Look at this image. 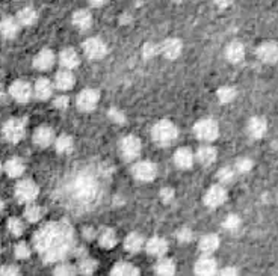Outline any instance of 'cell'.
I'll list each match as a JSON object with an SVG mask.
<instances>
[{"label": "cell", "mask_w": 278, "mask_h": 276, "mask_svg": "<svg viewBox=\"0 0 278 276\" xmlns=\"http://www.w3.org/2000/svg\"><path fill=\"white\" fill-rule=\"evenodd\" d=\"M73 228L67 222H49L34 235V246L46 263L62 261L73 249Z\"/></svg>", "instance_id": "obj_1"}, {"label": "cell", "mask_w": 278, "mask_h": 276, "mask_svg": "<svg viewBox=\"0 0 278 276\" xmlns=\"http://www.w3.org/2000/svg\"><path fill=\"white\" fill-rule=\"evenodd\" d=\"M177 134H178V130L177 127L168 121V119H164V121H159L153 130H151V137L153 141L161 145V147H167V145H171L175 139H177Z\"/></svg>", "instance_id": "obj_2"}, {"label": "cell", "mask_w": 278, "mask_h": 276, "mask_svg": "<svg viewBox=\"0 0 278 276\" xmlns=\"http://www.w3.org/2000/svg\"><path fill=\"white\" fill-rule=\"evenodd\" d=\"M3 137L11 144H18L26 136V121L23 118H11L3 125Z\"/></svg>", "instance_id": "obj_3"}, {"label": "cell", "mask_w": 278, "mask_h": 276, "mask_svg": "<svg viewBox=\"0 0 278 276\" xmlns=\"http://www.w3.org/2000/svg\"><path fill=\"white\" fill-rule=\"evenodd\" d=\"M194 133L203 142H213L220 136V127L213 119H201L194 125Z\"/></svg>", "instance_id": "obj_4"}, {"label": "cell", "mask_w": 278, "mask_h": 276, "mask_svg": "<svg viewBox=\"0 0 278 276\" xmlns=\"http://www.w3.org/2000/svg\"><path fill=\"white\" fill-rule=\"evenodd\" d=\"M40 193V189L37 186L35 181L32 180H21L18 181V184L15 186V196L20 202H32L37 199Z\"/></svg>", "instance_id": "obj_5"}, {"label": "cell", "mask_w": 278, "mask_h": 276, "mask_svg": "<svg viewBox=\"0 0 278 276\" xmlns=\"http://www.w3.org/2000/svg\"><path fill=\"white\" fill-rule=\"evenodd\" d=\"M119 153H121L122 159L135 160L141 153V141L133 134L124 136L119 141Z\"/></svg>", "instance_id": "obj_6"}, {"label": "cell", "mask_w": 278, "mask_h": 276, "mask_svg": "<svg viewBox=\"0 0 278 276\" xmlns=\"http://www.w3.org/2000/svg\"><path fill=\"white\" fill-rule=\"evenodd\" d=\"M99 100H100V94L96 89L86 88L77 95V108L82 112L94 111L99 105Z\"/></svg>", "instance_id": "obj_7"}, {"label": "cell", "mask_w": 278, "mask_h": 276, "mask_svg": "<svg viewBox=\"0 0 278 276\" xmlns=\"http://www.w3.org/2000/svg\"><path fill=\"white\" fill-rule=\"evenodd\" d=\"M132 174L139 181H151L158 175V166L151 162H138L132 167Z\"/></svg>", "instance_id": "obj_8"}, {"label": "cell", "mask_w": 278, "mask_h": 276, "mask_svg": "<svg viewBox=\"0 0 278 276\" xmlns=\"http://www.w3.org/2000/svg\"><path fill=\"white\" fill-rule=\"evenodd\" d=\"M32 88L27 82L24 80H15L11 86H9V94L14 100H17L18 103H27L32 97Z\"/></svg>", "instance_id": "obj_9"}, {"label": "cell", "mask_w": 278, "mask_h": 276, "mask_svg": "<svg viewBox=\"0 0 278 276\" xmlns=\"http://www.w3.org/2000/svg\"><path fill=\"white\" fill-rule=\"evenodd\" d=\"M225 201H227V190L220 184L212 186L204 195V204L210 209H217L223 205Z\"/></svg>", "instance_id": "obj_10"}, {"label": "cell", "mask_w": 278, "mask_h": 276, "mask_svg": "<svg viewBox=\"0 0 278 276\" xmlns=\"http://www.w3.org/2000/svg\"><path fill=\"white\" fill-rule=\"evenodd\" d=\"M32 139H34V144L40 148H47L50 147L53 142H55V131L47 127V125H40L35 128L34 134H32Z\"/></svg>", "instance_id": "obj_11"}, {"label": "cell", "mask_w": 278, "mask_h": 276, "mask_svg": "<svg viewBox=\"0 0 278 276\" xmlns=\"http://www.w3.org/2000/svg\"><path fill=\"white\" fill-rule=\"evenodd\" d=\"M83 52L89 59H102L108 53L105 43L99 38H88L83 43Z\"/></svg>", "instance_id": "obj_12"}, {"label": "cell", "mask_w": 278, "mask_h": 276, "mask_svg": "<svg viewBox=\"0 0 278 276\" xmlns=\"http://www.w3.org/2000/svg\"><path fill=\"white\" fill-rule=\"evenodd\" d=\"M257 57L265 63H275L278 60V46L277 43L266 41L259 46L257 49Z\"/></svg>", "instance_id": "obj_13"}, {"label": "cell", "mask_w": 278, "mask_h": 276, "mask_svg": "<svg viewBox=\"0 0 278 276\" xmlns=\"http://www.w3.org/2000/svg\"><path fill=\"white\" fill-rule=\"evenodd\" d=\"M268 130V122L265 118L262 116H253L250 121H248V125H246V131L248 134L253 137V139H260L265 136Z\"/></svg>", "instance_id": "obj_14"}, {"label": "cell", "mask_w": 278, "mask_h": 276, "mask_svg": "<svg viewBox=\"0 0 278 276\" xmlns=\"http://www.w3.org/2000/svg\"><path fill=\"white\" fill-rule=\"evenodd\" d=\"M55 65V53L50 49H43L34 57V66L40 71H47Z\"/></svg>", "instance_id": "obj_15"}, {"label": "cell", "mask_w": 278, "mask_h": 276, "mask_svg": "<svg viewBox=\"0 0 278 276\" xmlns=\"http://www.w3.org/2000/svg\"><path fill=\"white\" fill-rule=\"evenodd\" d=\"M74 189H76V196L80 199H89L94 196V190H96V184L91 181V178H86V177H80L76 184H74Z\"/></svg>", "instance_id": "obj_16"}, {"label": "cell", "mask_w": 278, "mask_h": 276, "mask_svg": "<svg viewBox=\"0 0 278 276\" xmlns=\"http://www.w3.org/2000/svg\"><path fill=\"white\" fill-rule=\"evenodd\" d=\"M183 50V44L177 38H168L161 46V53L165 56L167 59H177Z\"/></svg>", "instance_id": "obj_17"}, {"label": "cell", "mask_w": 278, "mask_h": 276, "mask_svg": "<svg viewBox=\"0 0 278 276\" xmlns=\"http://www.w3.org/2000/svg\"><path fill=\"white\" fill-rule=\"evenodd\" d=\"M218 273V266L217 261L206 257L197 261L195 264V275L197 276H217Z\"/></svg>", "instance_id": "obj_18"}, {"label": "cell", "mask_w": 278, "mask_h": 276, "mask_svg": "<svg viewBox=\"0 0 278 276\" xmlns=\"http://www.w3.org/2000/svg\"><path fill=\"white\" fill-rule=\"evenodd\" d=\"M18 30H20V24L17 21V18L14 17H5L2 21H0V33L3 38H8V40H12L18 35Z\"/></svg>", "instance_id": "obj_19"}, {"label": "cell", "mask_w": 278, "mask_h": 276, "mask_svg": "<svg viewBox=\"0 0 278 276\" xmlns=\"http://www.w3.org/2000/svg\"><path fill=\"white\" fill-rule=\"evenodd\" d=\"M74 83H76V79H74V74L70 70H64L62 68V70H59L56 73L55 85L57 89L68 91V89H71L74 86Z\"/></svg>", "instance_id": "obj_20"}, {"label": "cell", "mask_w": 278, "mask_h": 276, "mask_svg": "<svg viewBox=\"0 0 278 276\" xmlns=\"http://www.w3.org/2000/svg\"><path fill=\"white\" fill-rule=\"evenodd\" d=\"M34 92H35V97L38 100H47L52 97L53 94V83L46 79V77H41L35 82V86H34Z\"/></svg>", "instance_id": "obj_21"}, {"label": "cell", "mask_w": 278, "mask_h": 276, "mask_svg": "<svg viewBox=\"0 0 278 276\" xmlns=\"http://www.w3.org/2000/svg\"><path fill=\"white\" fill-rule=\"evenodd\" d=\"M147 248V252L153 257H164L165 252L168 251V243L165 238L162 237H153L147 242L145 245Z\"/></svg>", "instance_id": "obj_22"}, {"label": "cell", "mask_w": 278, "mask_h": 276, "mask_svg": "<svg viewBox=\"0 0 278 276\" xmlns=\"http://www.w3.org/2000/svg\"><path fill=\"white\" fill-rule=\"evenodd\" d=\"M194 154L189 148H178L174 154V163L180 169H189L194 165Z\"/></svg>", "instance_id": "obj_23"}, {"label": "cell", "mask_w": 278, "mask_h": 276, "mask_svg": "<svg viewBox=\"0 0 278 276\" xmlns=\"http://www.w3.org/2000/svg\"><path fill=\"white\" fill-rule=\"evenodd\" d=\"M59 62H60V65H62V68L64 70H73V68H76L77 65H79V62H80V59H79V55L76 53V50L74 49H64L62 52H60V55H59Z\"/></svg>", "instance_id": "obj_24"}, {"label": "cell", "mask_w": 278, "mask_h": 276, "mask_svg": "<svg viewBox=\"0 0 278 276\" xmlns=\"http://www.w3.org/2000/svg\"><path fill=\"white\" fill-rule=\"evenodd\" d=\"M73 24L79 30H88L92 24V17L86 9H79L73 14Z\"/></svg>", "instance_id": "obj_25"}, {"label": "cell", "mask_w": 278, "mask_h": 276, "mask_svg": "<svg viewBox=\"0 0 278 276\" xmlns=\"http://www.w3.org/2000/svg\"><path fill=\"white\" fill-rule=\"evenodd\" d=\"M195 157H197V160H198L201 165L209 166V165H212V163L217 160L218 153H217V150H215L213 147L204 145V147H200V148H198V151H197Z\"/></svg>", "instance_id": "obj_26"}, {"label": "cell", "mask_w": 278, "mask_h": 276, "mask_svg": "<svg viewBox=\"0 0 278 276\" xmlns=\"http://www.w3.org/2000/svg\"><path fill=\"white\" fill-rule=\"evenodd\" d=\"M245 56V49H243V44L239 43V41H233L227 46L225 49V57L233 62V63H237L243 59Z\"/></svg>", "instance_id": "obj_27"}, {"label": "cell", "mask_w": 278, "mask_h": 276, "mask_svg": "<svg viewBox=\"0 0 278 276\" xmlns=\"http://www.w3.org/2000/svg\"><path fill=\"white\" fill-rule=\"evenodd\" d=\"M24 169H26V166L23 163V160L18 159V157L9 159V160L5 163V166H3V170H5L11 178H18V177H21V175L24 174Z\"/></svg>", "instance_id": "obj_28"}, {"label": "cell", "mask_w": 278, "mask_h": 276, "mask_svg": "<svg viewBox=\"0 0 278 276\" xmlns=\"http://www.w3.org/2000/svg\"><path fill=\"white\" fill-rule=\"evenodd\" d=\"M218 246H220V237L215 235V234H207V235L201 237L198 248H200V251L203 254L210 255V254H213L218 249Z\"/></svg>", "instance_id": "obj_29"}, {"label": "cell", "mask_w": 278, "mask_h": 276, "mask_svg": "<svg viewBox=\"0 0 278 276\" xmlns=\"http://www.w3.org/2000/svg\"><path fill=\"white\" fill-rule=\"evenodd\" d=\"M37 20H38V14L30 6H26V8L20 9L18 14H17V21L21 26H32V24L37 23Z\"/></svg>", "instance_id": "obj_30"}, {"label": "cell", "mask_w": 278, "mask_h": 276, "mask_svg": "<svg viewBox=\"0 0 278 276\" xmlns=\"http://www.w3.org/2000/svg\"><path fill=\"white\" fill-rule=\"evenodd\" d=\"M142 246H144V238L139 234H136V232L129 234L126 237V240H124V249L127 252H132V254L139 252L142 249Z\"/></svg>", "instance_id": "obj_31"}, {"label": "cell", "mask_w": 278, "mask_h": 276, "mask_svg": "<svg viewBox=\"0 0 278 276\" xmlns=\"http://www.w3.org/2000/svg\"><path fill=\"white\" fill-rule=\"evenodd\" d=\"M55 147L56 151H57L59 154H70V153H73V150H74V141H73V137L68 136V134H60L59 137H56Z\"/></svg>", "instance_id": "obj_32"}, {"label": "cell", "mask_w": 278, "mask_h": 276, "mask_svg": "<svg viewBox=\"0 0 278 276\" xmlns=\"http://www.w3.org/2000/svg\"><path fill=\"white\" fill-rule=\"evenodd\" d=\"M99 243L105 249H112L116 245V234H115V231L111 229V228H105L99 234Z\"/></svg>", "instance_id": "obj_33"}, {"label": "cell", "mask_w": 278, "mask_h": 276, "mask_svg": "<svg viewBox=\"0 0 278 276\" xmlns=\"http://www.w3.org/2000/svg\"><path fill=\"white\" fill-rule=\"evenodd\" d=\"M111 276H139V272L130 263H118L116 266H113Z\"/></svg>", "instance_id": "obj_34"}, {"label": "cell", "mask_w": 278, "mask_h": 276, "mask_svg": "<svg viewBox=\"0 0 278 276\" xmlns=\"http://www.w3.org/2000/svg\"><path fill=\"white\" fill-rule=\"evenodd\" d=\"M155 270H156V275L158 276H174V273H175V264H174L172 260L164 258V260H161L156 264Z\"/></svg>", "instance_id": "obj_35"}, {"label": "cell", "mask_w": 278, "mask_h": 276, "mask_svg": "<svg viewBox=\"0 0 278 276\" xmlns=\"http://www.w3.org/2000/svg\"><path fill=\"white\" fill-rule=\"evenodd\" d=\"M44 216V210L40 207V205H35V204H29L24 210V218L27 222H40L41 218Z\"/></svg>", "instance_id": "obj_36"}, {"label": "cell", "mask_w": 278, "mask_h": 276, "mask_svg": "<svg viewBox=\"0 0 278 276\" xmlns=\"http://www.w3.org/2000/svg\"><path fill=\"white\" fill-rule=\"evenodd\" d=\"M236 95H237V92H236V89H234L233 86H221V88L218 89V92H217L218 100H220L221 103H224V105L231 103V101L236 98Z\"/></svg>", "instance_id": "obj_37"}, {"label": "cell", "mask_w": 278, "mask_h": 276, "mask_svg": "<svg viewBox=\"0 0 278 276\" xmlns=\"http://www.w3.org/2000/svg\"><path fill=\"white\" fill-rule=\"evenodd\" d=\"M96 269H97V261L92 260V258H83L79 263V267H77V270L85 276L92 275L96 272Z\"/></svg>", "instance_id": "obj_38"}, {"label": "cell", "mask_w": 278, "mask_h": 276, "mask_svg": "<svg viewBox=\"0 0 278 276\" xmlns=\"http://www.w3.org/2000/svg\"><path fill=\"white\" fill-rule=\"evenodd\" d=\"M8 229L12 235L20 237L24 232V223L20 221L18 218H9L8 221Z\"/></svg>", "instance_id": "obj_39"}, {"label": "cell", "mask_w": 278, "mask_h": 276, "mask_svg": "<svg viewBox=\"0 0 278 276\" xmlns=\"http://www.w3.org/2000/svg\"><path fill=\"white\" fill-rule=\"evenodd\" d=\"M53 276H76V269L68 263H60L55 267Z\"/></svg>", "instance_id": "obj_40"}, {"label": "cell", "mask_w": 278, "mask_h": 276, "mask_svg": "<svg viewBox=\"0 0 278 276\" xmlns=\"http://www.w3.org/2000/svg\"><path fill=\"white\" fill-rule=\"evenodd\" d=\"M234 175H236V170H234L231 166H225V167H221V169L218 170V180H220L223 184L230 183V181L234 178Z\"/></svg>", "instance_id": "obj_41"}, {"label": "cell", "mask_w": 278, "mask_h": 276, "mask_svg": "<svg viewBox=\"0 0 278 276\" xmlns=\"http://www.w3.org/2000/svg\"><path fill=\"white\" fill-rule=\"evenodd\" d=\"M14 252H15V257H17L18 260H26V258H29V255H30V249H29V246H27L24 242L17 243Z\"/></svg>", "instance_id": "obj_42"}, {"label": "cell", "mask_w": 278, "mask_h": 276, "mask_svg": "<svg viewBox=\"0 0 278 276\" xmlns=\"http://www.w3.org/2000/svg\"><path fill=\"white\" fill-rule=\"evenodd\" d=\"M161 53V49L155 44V43H145L144 47H142V55L145 59H150V57H155V56Z\"/></svg>", "instance_id": "obj_43"}, {"label": "cell", "mask_w": 278, "mask_h": 276, "mask_svg": "<svg viewBox=\"0 0 278 276\" xmlns=\"http://www.w3.org/2000/svg\"><path fill=\"white\" fill-rule=\"evenodd\" d=\"M223 226L225 229H228V231H234V229H237L239 226H240V219H239V216H236V215H230V216H227V219L223 222Z\"/></svg>", "instance_id": "obj_44"}, {"label": "cell", "mask_w": 278, "mask_h": 276, "mask_svg": "<svg viewBox=\"0 0 278 276\" xmlns=\"http://www.w3.org/2000/svg\"><path fill=\"white\" fill-rule=\"evenodd\" d=\"M175 237H177V240H178V242H181V243H188V242H191V240H192V231H191L188 226H183V228H180V229L175 232Z\"/></svg>", "instance_id": "obj_45"}, {"label": "cell", "mask_w": 278, "mask_h": 276, "mask_svg": "<svg viewBox=\"0 0 278 276\" xmlns=\"http://www.w3.org/2000/svg\"><path fill=\"white\" fill-rule=\"evenodd\" d=\"M251 167H253V160H250V159H239V160H236L234 170H237L240 174H245V172L251 170Z\"/></svg>", "instance_id": "obj_46"}, {"label": "cell", "mask_w": 278, "mask_h": 276, "mask_svg": "<svg viewBox=\"0 0 278 276\" xmlns=\"http://www.w3.org/2000/svg\"><path fill=\"white\" fill-rule=\"evenodd\" d=\"M53 106H55L56 109L64 111V109H67L70 106V98L67 95H59V97H56L55 100H53Z\"/></svg>", "instance_id": "obj_47"}, {"label": "cell", "mask_w": 278, "mask_h": 276, "mask_svg": "<svg viewBox=\"0 0 278 276\" xmlns=\"http://www.w3.org/2000/svg\"><path fill=\"white\" fill-rule=\"evenodd\" d=\"M0 276H21L18 267L15 266H3L0 267Z\"/></svg>", "instance_id": "obj_48"}, {"label": "cell", "mask_w": 278, "mask_h": 276, "mask_svg": "<svg viewBox=\"0 0 278 276\" xmlns=\"http://www.w3.org/2000/svg\"><path fill=\"white\" fill-rule=\"evenodd\" d=\"M109 118H111L115 124H124V121H126L124 113L119 112L118 109H111V111H109Z\"/></svg>", "instance_id": "obj_49"}, {"label": "cell", "mask_w": 278, "mask_h": 276, "mask_svg": "<svg viewBox=\"0 0 278 276\" xmlns=\"http://www.w3.org/2000/svg\"><path fill=\"white\" fill-rule=\"evenodd\" d=\"M161 198H162V201L168 204V202H171L172 199H174V190L171 189V187H164L162 190H161Z\"/></svg>", "instance_id": "obj_50"}, {"label": "cell", "mask_w": 278, "mask_h": 276, "mask_svg": "<svg viewBox=\"0 0 278 276\" xmlns=\"http://www.w3.org/2000/svg\"><path fill=\"white\" fill-rule=\"evenodd\" d=\"M220 276H239V272L236 267H225L220 272Z\"/></svg>", "instance_id": "obj_51"}, {"label": "cell", "mask_w": 278, "mask_h": 276, "mask_svg": "<svg viewBox=\"0 0 278 276\" xmlns=\"http://www.w3.org/2000/svg\"><path fill=\"white\" fill-rule=\"evenodd\" d=\"M83 237H85V238H88V240H92V238L96 237V229H94V228H91V226L83 228Z\"/></svg>", "instance_id": "obj_52"}, {"label": "cell", "mask_w": 278, "mask_h": 276, "mask_svg": "<svg viewBox=\"0 0 278 276\" xmlns=\"http://www.w3.org/2000/svg\"><path fill=\"white\" fill-rule=\"evenodd\" d=\"M231 2H217V5H220L221 8H225V6H228Z\"/></svg>", "instance_id": "obj_53"}, {"label": "cell", "mask_w": 278, "mask_h": 276, "mask_svg": "<svg viewBox=\"0 0 278 276\" xmlns=\"http://www.w3.org/2000/svg\"><path fill=\"white\" fill-rule=\"evenodd\" d=\"M91 5L92 6H102V5H105V2H91Z\"/></svg>", "instance_id": "obj_54"}, {"label": "cell", "mask_w": 278, "mask_h": 276, "mask_svg": "<svg viewBox=\"0 0 278 276\" xmlns=\"http://www.w3.org/2000/svg\"><path fill=\"white\" fill-rule=\"evenodd\" d=\"M3 209H5V202H3V201L0 199V213L3 212Z\"/></svg>", "instance_id": "obj_55"}, {"label": "cell", "mask_w": 278, "mask_h": 276, "mask_svg": "<svg viewBox=\"0 0 278 276\" xmlns=\"http://www.w3.org/2000/svg\"><path fill=\"white\" fill-rule=\"evenodd\" d=\"M2 170H3V166L0 165V174H2Z\"/></svg>", "instance_id": "obj_56"}]
</instances>
